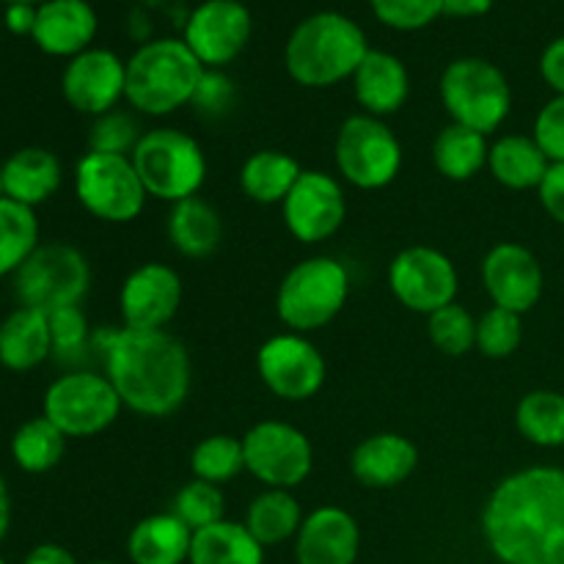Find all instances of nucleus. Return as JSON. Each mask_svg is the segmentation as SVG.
Segmentation results:
<instances>
[{"label": "nucleus", "instance_id": "1", "mask_svg": "<svg viewBox=\"0 0 564 564\" xmlns=\"http://www.w3.org/2000/svg\"><path fill=\"white\" fill-rule=\"evenodd\" d=\"M482 538L501 564H564V468L501 479L482 510Z\"/></svg>", "mask_w": 564, "mask_h": 564}, {"label": "nucleus", "instance_id": "2", "mask_svg": "<svg viewBox=\"0 0 564 564\" xmlns=\"http://www.w3.org/2000/svg\"><path fill=\"white\" fill-rule=\"evenodd\" d=\"M94 345L121 405L138 416H171L191 394V352L169 330L102 328Z\"/></svg>", "mask_w": 564, "mask_h": 564}, {"label": "nucleus", "instance_id": "3", "mask_svg": "<svg viewBox=\"0 0 564 564\" xmlns=\"http://www.w3.org/2000/svg\"><path fill=\"white\" fill-rule=\"evenodd\" d=\"M367 53L369 44L358 22L339 11H319L292 31L284 64L301 86L328 88L356 75Z\"/></svg>", "mask_w": 564, "mask_h": 564}, {"label": "nucleus", "instance_id": "4", "mask_svg": "<svg viewBox=\"0 0 564 564\" xmlns=\"http://www.w3.org/2000/svg\"><path fill=\"white\" fill-rule=\"evenodd\" d=\"M204 72L182 39H154L127 61L124 99L143 116H169L193 102Z\"/></svg>", "mask_w": 564, "mask_h": 564}, {"label": "nucleus", "instance_id": "5", "mask_svg": "<svg viewBox=\"0 0 564 564\" xmlns=\"http://www.w3.org/2000/svg\"><path fill=\"white\" fill-rule=\"evenodd\" d=\"M130 158L147 196L158 202L176 204L198 196L207 180V158L196 138L171 127L143 132Z\"/></svg>", "mask_w": 564, "mask_h": 564}, {"label": "nucleus", "instance_id": "6", "mask_svg": "<svg viewBox=\"0 0 564 564\" xmlns=\"http://www.w3.org/2000/svg\"><path fill=\"white\" fill-rule=\"evenodd\" d=\"M347 295L350 275L345 264L330 257H312L284 275L275 295V312L295 334H312L345 308Z\"/></svg>", "mask_w": 564, "mask_h": 564}, {"label": "nucleus", "instance_id": "7", "mask_svg": "<svg viewBox=\"0 0 564 564\" xmlns=\"http://www.w3.org/2000/svg\"><path fill=\"white\" fill-rule=\"evenodd\" d=\"M441 102L455 124L490 135L510 116L512 88L490 61L457 58L441 75Z\"/></svg>", "mask_w": 564, "mask_h": 564}, {"label": "nucleus", "instance_id": "8", "mask_svg": "<svg viewBox=\"0 0 564 564\" xmlns=\"http://www.w3.org/2000/svg\"><path fill=\"white\" fill-rule=\"evenodd\" d=\"M91 284L86 257L66 242L39 246L14 273V292L22 306L50 314L64 306H80Z\"/></svg>", "mask_w": 564, "mask_h": 564}, {"label": "nucleus", "instance_id": "9", "mask_svg": "<svg viewBox=\"0 0 564 564\" xmlns=\"http://www.w3.org/2000/svg\"><path fill=\"white\" fill-rule=\"evenodd\" d=\"M77 202L105 224H130L147 207V187L127 154L86 152L75 169Z\"/></svg>", "mask_w": 564, "mask_h": 564}, {"label": "nucleus", "instance_id": "10", "mask_svg": "<svg viewBox=\"0 0 564 564\" xmlns=\"http://www.w3.org/2000/svg\"><path fill=\"white\" fill-rule=\"evenodd\" d=\"M121 400L108 375L77 372L61 375L44 394V416L66 435V438H91L119 419Z\"/></svg>", "mask_w": 564, "mask_h": 564}, {"label": "nucleus", "instance_id": "11", "mask_svg": "<svg viewBox=\"0 0 564 564\" xmlns=\"http://www.w3.org/2000/svg\"><path fill=\"white\" fill-rule=\"evenodd\" d=\"M336 169L350 185L380 191L391 185L402 169L400 138L378 116H350L336 135Z\"/></svg>", "mask_w": 564, "mask_h": 564}, {"label": "nucleus", "instance_id": "12", "mask_svg": "<svg viewBox=\"0 0 564 564\" xmlns=\"http://www.w3.org/2000/svg\"><path fill=\"white\" fill-rule=\"evenodd\" d=\"M246 471L257 477L264 488L292 490L314 468V449L306 433L286 422H259L242 435Z\"/></svg>", "mask_w": 564, "mask_h": 564}, {"label": "nucleus", "instance_id": "13", "mask_svg": "<svg viewBox=\"0 0 564 564\" xmlns=\"http://www.w3.org/2000/svg\"><path fill=\"white\" fill-rule=\"evenodd\" d=\"M389 286L397 301L416 314H433L457 301L460 279L446 253L430 246L405 248L389 268Z\"/></svg>", "mask_w": 564, "mask_h": 564}, {"label": "nucleus", "instance_id": "14", "mask_svg": "<svg viewBox=\"0 0 564 564\" xmlns=\"http://www.w3.org/2000/svg\"><path fill=\"white\" fill-rule=\"evenodd\" d=\"M257 369L262 383L286 402L312 400L328 375L323 352L306 339V334L295 330L264 341L257 352Z\"/></svg>", "mask_w": 564, "mask_h": 564}, {"label": "nucleus", "instance_id": "15", "mask_svg": "<svg viewBox=\"0 0 564 564\" xmlns=\"http://www.w3.org/2000/svg\"><path fill=\"white\" fill-rule=\"evenodd\" d=\"M251 28V11L240 0H204L187 17L182 42L207 69H220L246 50Z\"/></svg>", "mask_w": 564, "mask_h": 564}, {"label": "nucleus", "instance_id": "16", "mask_svg": "<svg viewBox=\"0 0 564 564\" xmlns=\"http://www.w3.org/2000/svg\"><path fill=\"white\" fill-rule=\"evenodd\" d=\"M281 209L290 235L314 246L341 229L347 218V196L339 182L325 171H303Z\"/></svg>", "mask_w": 564, "mask_h": 564}, {"label": "nucleus", "instance_id": "17", "mask_svg": "<svg viewBox=\"0 0 564 564\" xmlns=\"http://www.w3.org/2000/svg\"><path fill=\"white\" fill-rule=\"evenodd\" d=\"M182 303V279L171 264L147 262L132 270L119 290L124 328L165 330Z\"/></svg>", "mask_w": 564, "mask_h": 564}, {"label": "nucleus", "instance_id": "18", "mask_svg": "<svg viewBox=\"0 0 564 564\" xmlns=\"http://www.w3.org/2000/svg\"><path fill=\"white\" fill-rule=\"evenodd\" d=\"M61 91L77 113L97 119L113 110L119 99H124L127 61L110 50L88 47L86 53L69 58L61 77Z\"/></svg>", "mask_w": 564, "mask_h": 564}, {"label": "nucleus", "instance_id": "19", "mask_svg": "<svg viewBox=\"0 0 564 564\" xmlns=\"http://www.w3.org/2000/svg\"><path fill=\"white\" fill-rule=\"evenodd\" d=\"M482 284L494 306L527 314L543 297V268L527 246L499 242L482 259Z\"/></svg>", "mask_w": 564, "mask_h": 564}, {"label": "nucleus", "instance_id": "20", "mask_svg": "<svg viewBox=\"0 0 564 564\" xmlns=\"http://www.w3.org/2000/svg\"><path fill=\"white\" fill-rule=\"evenodd\" d=\"M361 532L356 518L341 507H317L295 534L297 564H356Z\"/></svg>", "mask_w": 564, "mask_h": 564}, {"label": "nucleus", "instance_id": "21", "mask_svg": "<svg viewBox=\"0 0 564 564\" xmlns=\"http://www.w3.org/2000/svg\"><path fill=\"white\" fill-rule=\"evenodd\" d=\"M97 36V11L88 0H44L36 9L33 42L42 53L75 58Z\"/></svg>", "mask_w": 564, "mask_h": 564}, {"label": "nucleus", "instance_id": "22", "mask_svg": "<svg viewBox=\"0 0 564 564\" xmlns=\"http://www.w3.org/2000/svg\"><path fill=\"white\" fill-rule=\"evenodd\" d=\"M419 449L413 441L397 433H378L364 438L352 452V477L364 485V488L386 490L397 488L405 482L413 471H416Z\"/></svg>", "mask_w": 564, "mask_h": 564}, {"label": "nucleus", "instance_id": "23", "mask_svg": "<svg viewBox=\"0 0 564 564\" xmlns=\"http://www.w3.org/2000/svg\"><path fill=\"white\" fill-rule=\"evenodd\" d=\"M352 88H356V99L364 113L383 119V116L397 113L408 102L411 77L397 55L386 53V50H369L367 58L352 75Z\"/></svg>", "mask_w": 564, "mask_h": 564}, {"label": "nucleus", "instance_id": "24", "mask_svg": "<svg viewBox=\"0 0 564 564\" xmlns=\"http://www.w3.org/2000/svg\"><path fill=\"white\" fill-rule=\"evenodd\" d=\"M53 356L50 317L39 308L20 306L0 323V364L11 372H28Z\"/></svg>", "mask_w": 564, "mask_h": 564}, {"label": "nucleus", "instance_id": "25", "mask_svg": "<svg viewBox=\"0 0 564 564\" xmlns=\"http://www.w3.org/2000/svg\"><path fill=\"white\" fill-rule=\"evenodd\" d=\"M193 532L174 512H154L138 521L127 538L132 564H185L191 560Z\"/></svg>", "mask_w": 564, "mask_h": 564}, {"label": "nucleus", "instance_id": "26", "mask_svg": "<svg viewBox=\"0 0 564 564\" xmlns=\"http://www.w3.org/2000/svg\"><path fill=\"white\" fill-rule=\"evenodd\" d=\"M61 187V163L50 149L25 147L3 163L6 198L25 207L44 204Z\"/></svg>", "mask_w": 564, "mask_h": 564}, {"label": "nucleus", "instance_id": "27", "mask_svg": "<svg viewBox=\"0 0 564 564\" xmlns=\"http://www.w3.org/2000/svg\"><path fill=\"white\" fill-rule=\"evenodd\" d=\"M165 231H169L171 246L182 257L207 259L218 251L224 226H220V215L213 204L198 196H191L185 202L171 204Z\"/></svg>", "mask_w": 564, "mask_h": 564}, {"label": "nucleus", "instance_id": "28", "mask_svg": "<svg viewBox=\"0 0 564 564\" xmlns=\"http://www.w3.org/2000/svg\"><path fill=\"white\" fill-rule=\"evenodd\" d=\"M551 160L534 138L505 135L490 147L488 169L499 185L510 191H538Z\"/></svg>", "mask_w": 564, "mask_h": 564}, {"label": "nucleus", "instance_id": "29", "mask_svg": "<svg viewBox=\"0 0 564 564\" xmlns=\"http://www.w3.org/2000/svg\"><path fill=\"white\" fill-rule=\"evenodd\" d=\"M187 564H264V545L246 529V523L218 521L193 532Z\"/></svg>", "mask_w": 564, "mask_h": 564}, {"label": "nucleus", "instance_id": "30", "mask_svg": "<svg viewBox=\"0 0 564 564\" xmlns=\"http://www.w3.org/2000/svg\"><path fill=\"white\" fill-rule=\"evenodd\" d=\"M303 169L295 158L279 149H262L253 152L242 163L240 185L246 196L257 204H284L295 182L301 180Z\"/></svg>", "mask_w": 564, "mask_h": 564}, {"label": "nucleus", "instance_id": "31", "mask_svg": "<svg viewBox=\"0 0 564 564\" xmlns=\"http://www.w3.org/2000/svg\"><path fill=\"white\" fill-rule=\"evenodd\" d=\"M488 154L490 147L482 132L455 124V121L449 127H444L433 143L435 169L452 182L474 180L488 165Z\"/></svg>", "mask_w": 564, "mask_h": 564}, {"label": "nucleus", "instance_id": "32", "mask_svg": "<svg viewBox=\"0 0 564 564\" xmlns=\"http://www.w3.org/2000/svg\"><path fill=\"white\" fill-rule=\"evenodd\" d=\"M303 510L290 490L268 488L248 505L246 529L268 549V545L286 543L301 532Z\"/></svg>", "mask_w": 564, "mask_h": 564}, {"label": "nucleus", "instance_id": "33", "mask_svg": "<svg viewBox=\"0 0 564 564\" xmlns=\"http://www.w3.org/2000/svg\"><path fill=\"white\" fill-rule=\"evenodd\" d=\"M516 427L534 446H564V394L549 389L529 391L516 408Z\"/></svg>", "mask_w": 564, "mask_h": 564}, {"label": "nucleus", "instance_id": "34", "mask_svg": "<svg viewBox=\"0 0 564 564\" xmlns=\"http://www.w3.org/2000/svg\"><path fill=\"white\" fill-rule=\"evenodd\" d=\"M66 435L47 416L28 419L11 438V457L28 474H44L64 457Z\"/></svg>", "mask_w": 564, "mask_h": 564}, {"label": "nucleus", "instance_id": "35", "mask_svg": "<svg viewBox=\"0 0 564 564\" xmlns=\"http://www.w3.org/2000/svg\"><path fill=\"white\" fill-rule=\"evenodd\" d=\"M39 248V220L31 207L0 198V275H14Z\"/></svg>", "mask_w": 564, "mask_h": 564}, {"label": "nucleus", "instance_id": "36", "mask_svg": "<svg viewBox=\"0 0 564 564\" xmlns=\"http://www.w3.org/2000/svg\"><path fill=\"white\" fill-rule=\"evenodd\" d=\"M193 477L204 482L224 485L231 482L240 471H246V455H242V438L235 435H207L196 444L191 455Z\"/></svg>", "mask_w": 564, "mask_h": 564}, {"label": "nucleus", "instance_id": "37", "mask_svg": "<svg viewBox=\"0 0 564 564\" xmlns=\"http://www.w3.org/2000/svg\"><path fill=\"white\" fill-rule=\"evenodd\" d=\"M171 512L185 523L191 532L198 529H207L213 523L224 521L226 512V499L220 485L204 482V479H193L185 488H180V494L171 501Z\"/></svg>", "mask_w": 564, "mask_h": 564}, {"label": "nucleus", "instance_id": "38", "mask_svg": "<svg viewBox=\"0 0 564 564\" xmlns=\"http://www.w3.org/2000/svg\"><path fill=\"white\" fill-rule=\"evenodd\" d=\"M430 341L446 356H466L477 347V319L466 306L449 303L427 317Z\"/></svg>", "mask_w": 564, "mask_h": 564}, {"label": "nucleus", "instance_id": "39", "mask_svg": "<svg viewBox=\"0 0 564 564\" xmlns=\"http://www.w3.org/2000/svg\"><path fill=\"white\" fill-rule=\"evenodd\" d=\"M523 341L521 314L507 308H488L477 319V350L488 358H510Z\"/></svg>", "mask_w": 564, "mask_h": 564}, {"label": "nucleus", "instance_id": "40", "mask_svg": "<svg viewBox=\"0 0 564 564\" xmlns=\"http://www.w3.org/2000/svg\"><path fill=\"white\" fill-rule=\"evenodd\" d=\"M143 132L138 130V121L130 113L121 110H108V113L97 116L88 132V152H105V154H127L130 158L132 149L138 147Z\"/></svg>", "mask_w": 564, "mask_h": 564}, {"label": "nucleus", "instance_id": "41", "mask_svg": "<svg viewBox=\"0 0 564 564\" xmlns=\"http://www.w3.org/2000/svg\"><path fill=\"white\" fill-rule=\"evenodd\" d=\"M375 17L394 31H422L444 14V0H369Z\"/></svg>", "mask_w": 564, "mask_h": 564}, {"label": "nucleus", "instance_id": "42", "mask_svg": "<svg viewBox=\"0 0 564 564\" xmlns=\"http://www.w3.org/2000/svg\"><path fill=\"white\" fill-rule=\"evenodd\" d=\"M50 336H53V356L77 358L88 345V319L80 306H64L50 312Z\"/></svg>", "mask_w": 564, "mask_h": 564}, {"label": "nucleus", "instance_id": "43", "mask_svg": "<svg viewBox=\"0 0 564 564\" xmlns=\"http://www.w3.org/2000/svg\"><path fill=\"white\" fill-rule=\"evenodd\" d=\"M532 138L551 163H564V97L560 94L540 108Z\"/></svg>", "mask_w": 564, "mask_h": 564}, {"label": "nucleus", "instance_id": "44", "mask_svg": "<svg viewBox=\"0 0 564 564\" xmlns=\"http://www.w3.org/2000/svg\"><path fill=\"white\" fill-rule=\"evenodd\" d=\"M231 102H235V86H231L229 77L220 75L218 69L204 72L202 83H198V91L191 105H196V108L207 116H220L231 108Z\"/></svg>", "mask_w": 564, "mask_h": 564}, {"label": "nucleus", "instance_id": "45", "mask_svg": "<svg viewBox=\"0 0 564 564\" xmlns=\"http://www.w3.org/2000/svg\"><path fill=\"white\" fill-rule=\"evenodd\" d=\"M540 204L545 213L564 226V163H551L538 187Z\"/></svg>", "mask_w": 564, "mask_h": 564}, {"label": "nucleus", "instance_id": "46", "mask_svg": "<svg viewBox=\"0 0 564 564\" xmlns=\"http://www.w3.org/2000/svg\"><path fill=\"white\" fill-rule=\"evenodd\" d=\"M540 75L560 97H564V36L554 39L543 50V55H540Z\"/></svg>", "mask_w": 564, "mask_h": 564}, {"label": "nucleus", "instance_id": "47", "mask_svg": "<svg viewBox=\"0 0 564 564\" xmlns=\"http://www.w3.org/2000/svg\"><path fill=\"white\" fill-rule=\"evenodd\" d=\"M36 9L39 6L28 3H11L6 9V28L14 36H33V25H36Z\"/></svg>", "mask_w": 564, "mask_h": 564}, {"label": "nucleus", "instance_id": "48", "mask_svg": "<svg viewBox=\"0 0 564 564\" xmlns=\"http://www.w3.org/2000/svg\"><path fill=\"white\" fill-rule=\"evenodd\" d=\"M22 564H77V562L64 545L44 543V545H36V549L22 560Z\"/></svg>", "mask_w": 564, "mask_h": 564}, {"label": "nucleus", "instance_id": "49", "mask_svg": "<svg viewBox=\"0 0 564 564\" xmlns=\"http://www.w3.org/2000/svg\"><path fill=\"white\" fill-rule=\"evenodd\" d=\"M496 0H444V14L449 17H482L494 9Z\"/></svg>", "mask_w": 564, "mask_h": 564}, {"label": "nucleus", "instance_id": "50", "mask_svg": "<svg viewBox=\"0 0 564 564\" xmlns=\"http://www.w3.org/2000/svg\"><path fill=\"white\" fill-rule=\"evenodd\" d=\"M9 527H11V496H9V488H6L3 477H0V543H3Z\"/></svg>", "mask_w": 564, "mask_h": 564}, {"label": "nucleus", "instance_id": "51", "mask_svg": "<svg viewBox=\"0 0 564 564\" xmlns=\"http://www.w3.org/2000/svg\"><path fill=\"white\" fill-rule=\"evenodd\" d=\"M6 3H28V6H42L44 3V0H6Z\"/></svg>", "mask_w": 564, "mask_h": 564}, {"label": "nucleus", "instance_id": "52", "mask_svg": "<svg viewBox=\"0 0 564 564\" xmlns=\"http://www.w3.org/2000/svg\"><path fill=\"white\" fill-rule=\"evenodd\" d=\"M6 193H3V165H0V198H3Z\"/></svg>", "mask_w": 564, "mask_h": 564}, {"label": "nucleus", "instance_id": "53", "mask_svg": "<svg viewBox=\"0 0 564 564\" xmlns=\"http://www.w3.org/2000/svg\"><path fill=\"white\" fill-rule=\"evenodd\" d=\"M88 564H116V562H88Z\"/></svg>", "mask_w": 564, "mask_h": 564}, {"label": "nucleus", "instance_id": "54", "mask_svg": "<svg viewBox=\"0 0 564 564\" xmlns=\"http://www.w3.org/2000/svg\"><path fill=\"white\" fill-rule=\"evenodd\" d=\"M0 564H6V560H0Z\"/></svg>", "mask_w": 564, "mask_h": 564}]
</instances>
